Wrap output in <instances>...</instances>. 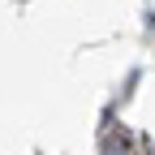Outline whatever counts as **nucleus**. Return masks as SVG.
Wrapping results in <instances>:
<instances>
[{
	"label": "nucleus",
	"instance_id": "obj_1",
	"mask_svg": "<svg viewBox=\"0 0 155 155\" xmlns=\"http://www.w3.org/2000/svg\"><path fill=\"white\" fill-rule=\"evenodd\" d=\"M104 155H134V138L125 129H108L104 134Z\"/></svg>",
	"mask_w": 155,
	"mask_h": 155
},
{
	"label": "nucleus",
	"instance_id": "obj_2",
	"mask_svg": "<svg viewBox=\"0 0 155 155\" xmlns=\"http://www.w3.org/2000/svg\"><path fill=\"white\" fill-rule=\"evenodd\" d=\"M151 155H155V147H151Z\"/></svg>",
	"mask_w": 155,
	"mask_h": 155
}]
</instances>
